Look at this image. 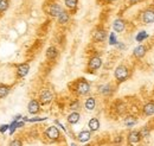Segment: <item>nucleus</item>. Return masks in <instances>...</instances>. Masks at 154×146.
I'll use <instances>...</instances> for the list:
<instances>
[{"label":"nucleus","instance_id":"obj_1","mask_svg":"<svg viewBox=\"0 0 154 146\" xmlns=\"http://www.w3.org/2000/svg\"><path fill=\"white\" fill-rule=\"evenodd\" d=\"M114 76L118 82H124L129 77V70L126 65H119L114 71Z\"/></svg>","mask_w":154,"mask_h":146},{"label":"nucleus","instance_id":"obj_2","mask_svg":"<svg viewBox=\"0 0 154 146\" xmlns=\"http://www.w3.org/2000/svg\"><path fill=\"white\" fill-rule=\"evenodd\" d=\"M75 92L78 95H86L90 92V84L84 79H80L75 83Z\"/></svg>","mask_w":154,"mask_h":146},{"label":"nucleus","instance_id":"obj_3","mask_svg":"<svg viewBox=\"0 0 154 146\" xmlns=\"http://www.w3.org/2000/svg\"><path fill=\"white\" fill-rule=\"evenodd\" d=\"M53 100V94L49 89H44L39 94V103L42 105H49Z\"/></svg>","mask_w":154,"mask_h":146},{"label":"nucleus","instance_id":"obj_4","mask_svg":"<svg viewBox=\"0 0 154 146\" xmlns=\"http://www.w3.org/2000/svg\"><path fill=\"white\" fill-rule=\"evenodd\" d=\"M101 65H102V60H101L99 56H94V57H91L90 60H89L88 69H89L90 71H95V70L100 69Z\"/></svg>","mask_w":154,"mask_h":146},{"label":"nucleus","instance_id":"obj_5","mask_svg":"<svg viewBox=\"0 0 154 146\" xmlns=\"http://www.w3.org/2000/svg\"><path fill=\"white\" fill-rule=\"evenodd\" d=\"M45 135L50 140H57L59 138V131L56 126H50V127L45 131Z\"/></svg>","mask_w":154,"mask_h":146},{"label":"nucleus","instance_id":"obj_6","mask_svg":"<svg viewBox=\"0 0 154 146\" xmlns=\"http://www.w3.org/2000/svg\"><path fill=\"white\" fill-rule=\"evenodd\" d=\"M105 38H107V32H105L104 29H102V27L96 29L93 35V39L95 42H103Z\"/></svg>","mask_w":154,"mask_h":146},{"label":"nucleus","instance_id":"obj_7","mask_svg":"<svg viewBox=\"0 0 154 146\" xmlns=\"http://www.w3.org/2000/svg\"><path fill=\"white\" fill-rule=\"evenodd\" d=\"M28 71H30V65L28 63H22V64H18L17 65V76L18 77H25Z\"/></svg>","mask_w":154,"mask_h":146},{"label":"nucleus","instance_id":"obj_8","mask_svg":"<svg viewBox=\"0 0 154 146\" xmlns=\"http://www.w3.org/2000/svg\"><path fill=\"white\" fill-rule=\"evenodd\" d=\"M142 22L145 24H152L154 23V10L148 8L142 14Z\"/></svg>","mask_w":154,"mask_h":146},{"label":"nucleus","instance_id":"obj_9","mask_svg":"<svg viewBox=\"0 0 154 146\" xmlns=\"http://www.w3.org/2000/svg\"><path fill=\"white\" fill-rule=\"evenodd\" d=\"M62 11H63V8H62V6L58 5V4H52V5H50V6H49V10H47L49 14L52 16V17H58V16L62 13Z\"/></svg>","mask_w":154,"mask_h":146},{"label":"nucleus","instance_id":"obj_10","mask_svg":"<svg viewBox=\"0 0 154 146\" xmlns=\"http://www.w3.org/2000/svg\"><path fill=\"white\" fill-rule=\"evenodd\" d=\"M27 109L31 114H37L38 112L41 111V103L39 101L37 100H31L28 102V106H27Z\"/></svg>","mask_w":154,"mask_h":146},{"label":"nucleus","instance_id":"obj_11","mask_svg":"<svg viewBox=\"0 0 154 146\" xmlns=\"http://www.w3.org/2000/svg\"><path fill=\"white\" fill-rule=\"evenodd\" d=\"M147 52V48L145 45H138L135 49L133 50V56L136 58H142Z\"/></svg>","mask_w":154,"mask_h":146},{"label":"nucleus","instance_id":"obj_12","mask_svg":"<svg viewBox=\"0 0 154 146\" xmlns=\"http://www.w3.org/2000/svg\"><path fill=\"white\" fill-rule=\"evenodd\" d=\"M140 140H141L140 132H138V131H132V132L128 134V143H129V144H138Z\"/></svg>","mask_w":154,"mask_h":146},{"label":"nucleus","instance_id":"obj_13","mask_svg":"<svg viewBox=\"0 0 154 146\" xmlns=\"http://www.w3.org/2000/svg\"><path fill=\"white\" fill-rule=\"evenodd\" d=\"M113 29L115 32H122L124 29H126V23L122 19H116L114 23H113Z\"/></svg>","mask_w":154,"mask_h":146},{"label":"nucleus","instance_id":"obj_14","mask_svg":"<svg viewBox=\"0 0 154 146\" xmlns=\"http://www.w3.org/2000/svg\"><path fill=\"white\" fill-rule=\"evenodd\" d=\"M142 111H143V114L147 115V116L153 115V114H154V101H149V102H147L145 106H143Z\"/></svg>","mask_w":154,"mask_h":146},{"label":"nucleus","instance_id":"obj_15","mask_svg":"<svg viewBox=\"0 0 154 146\" xmlns=\"http://www.w3.org/2000/svg\"><path fill=\"white\" fill-rule=\"evenodd\" d=\"M57 56H58V51H57V49L55 46L47 48V50H46V58L47 60H55Z\"/></svg>","mask_w":154,"mask_h":146},{"label":"nucleus","instance_id":"obj_16","mask_svg":"<svg viewBox=\"0 0 154 146\" xmlns=\"http://www.w3.org/2000/svg\"><path fill=\"white\" fill-rule=\"evenodd\" d=\"M90 138H91L90 131H82V132H80L78 137H77V139H78L81 143H86Z\"/></svg>","mask_w":154,"mask_h":146},{"label":"nucleus","instance_id":"obj_17","mask_svg":"<svg viewBox=\"0 0 154 146\" xmlns=\"http://www.w3.org/2000/svg\"><path fill=\"white\" fill-rule=\"evenodd\" d=\"M88 127L91 132H95V131H97L100 128V121L99 119H96V118H93L89 120V124H88Z\"/></svg>","mask_w":154,"mask_h":146},{"label":"nucleus","instance_id":"obj_18","mask_svg":"<svg viewBox=\"0 0 154 146\" xmlns=\"http://www.w3.org/2000/svg\"><path fill=\"white\" fill-rule=\"evenodd\" d=\"M58 18V23L59 24H66L69 22V19H70V14H69V12H66V11H62V13L57 17Z\"/></svg>","mask_w":154,"mask_h":146},{"label":"nucleus","instance_id":"obj_19","mask_svg":"<svg viewBox=\"0 0 154 146\" xmlns=\"http://www.w3.org/2000/svg\"><path fill=\"white\" fill-rule=\"evenodd\" d=\"M80 118H81V115L80 113H77V112H72L71 114H69L68 116V122L71 124V125H75L80 121Z\"/></svg>","mask_w":154,"mask_h":146},{"label":"nucleus","instance_id":"obj_20","mask_svg":"<svg viewBox=\"0 0 154 146\" xmlns=\"http://www.w3.org/2000/svg\"><path fill=\"white\" fill-rule=\"evenodd\" d=\"M96 106V101L94 97H88V99L85 100V103H84V107L86 108V111H93Z\"/></svg>","mask_w":154,"mask_h":146},{"label":"nucleus","instance_id":"obj_21","mask_svg":"<svg viewBox=\"0 0 154 146\" xmlns=\"http://www.w3.org/2000/svg\"><path fill=\"white\" fill-rule=\"evenodd\" d=\"M9 93V86L7 84H0V99L6 97Z\"/></svg>","mask_w":154,"mask_h":146},{"label":"nucleus","instance_id":"obj_22","mask_svg":"<svg viewBox=\"0 0 154 146\" xmlns=\"http://www.w3.org/2000/svg\"><path fill=\"white\" fill-rule=\"evenodd\" d=\"M64 4L68 8L75 10L77 7V4H78V0H64Z\"/></svg>","mask_w":154,"mask_h":146},{"label":"nucleus","instance_id":"obj_23","mask_svg":"<svg viewBox=\"0 0 154 146\" xmlns=\"http://www.w3.org/2000/svg\"><path fill=\"white\" fill-rule=\"evenodd\" d=\"M100 92L103 94V95H108L111 93V86L110 84H104V86H101L100 87Z\"/></svg>","mask_w":154,"mask_h":146},{"label":"nucleus","instance_id":"obj_24","mask_svg":"<svg viewBox=\"0 0 154 146\" xmlns=\"http://www.w3.org/2000/svg\"><path fill=\"white\" fill-rule=\"evenodd\" d=\"M136 124V119L134 118V116H128V118H126V120H124V125L127 126V127H132V126H134Z\"/></svg>","mask_w":154,"mask_h":146},{"label":"nucleus","instance_id":"obj_25","mask_svg":"<svg viewBox=\"0 0 154 146\" xmlns=\"http://www.w3.org/2000/svg\"><path fill=\"white\" fill-rule=\"evenodd\" d=\"M9 6V0H0V12H5Z\"/></svg>","mask_w":154,"mask_h":146},{"label":"nucleus","instance_id":"obj_26","mask_svg":"<svg viewBox=\"0 0 154 146\" xmlns=\"http://www.w3.org/2000/svg\"><path fill=\"white\" fill-rule=\"evenodd\" d=\"M147 37H148V33H147L146 31H141V32L136 36V41H138V42H142L143 39H146Z\"/></svg>","mask_w":154,"mask_h":146},{"label":"nucleus","instance_id":"obj_27","mask_svg":"<svg viewBox=\"0 0 154 146\" xmlns=\"http://www.w3.org/2000/svg\"><path fill=\"white\" fill-rule=\"evenodd\" d=\"M140 135H141V138H147L149 137V130L147 127H142V130L140 131Z\"/></svg>","mask_w":154,"mask_h":146},{"label":"nucleus","instance_id":"obj_28","mask_svg":"<svg viewBox=\"0 0 154 146\" xmlns=\"http://www.w3.org/2000/svg\"><path fill=\"white\" fill-rule=\"evenodd\" d=\"M116 43H118V39H116V37H115V33L111 32L110 36H109V44L110 45H115Z\"/></svg>","mask_w":154,"mask_h":146},{"label":"nucleus","instance_id":"obj_29","mask_svg":"<svg viewBox=\"0 0 154 146\" xmlns=\"http://www.w3.org/2000/svg\"><path fill=\"white\" fill-rule=\"evenodd\" d=\"M9 146H23V144H22V141L19 140V139H14V140L11 141Z\"/></svg>","mask_w":154,"mask_h":146},{"label":"nucleus","instance_id":"obj_30","mask_svg":"<svg viewBox=\"0 0 154 146\" xmlns=\"http://www.w3.org/2000/svg\"><path fill=\"white\" fill-rule=\"evenodd\" d=\"M16 128H17V121H13L11 125H9V133L13 134V132L16 131Z\"/></svg>","mask_w":154,"mask_h":146},{"label":"nucleus","instance_id":"obj_31","mask_svg":"<svg viewBox=\"0 0 154 146\" xmlns=\"http://www.w3.org/2000/svg\"><path fill=\"white\" fill-rule=\"evenodd\" d=\"M8 128H9V126H8V125H3V126H0V133H5Z\"/></svg>","mask_w":154,"mask_h":146},{"label":"nucleus","instance_id":"obj_32","mask_svg":"<svg viewBox=\"0 0 154 146\" xmlns=\"http://www.w3.org/2000/svg\"><path fill=\"white\" fill-rule=\"evenodd\" d=\"M46 118H36V119H24V120H26V121H43V120H45Z\"/></svg>","mask_w":154,"mask_h":146},{"label":"nucleus","instance_id":"obj_33","mask_svg":"<svg viewBox=\"0 0 154 146\" xmlns=\"http://www.w3.org/2000/svg\"><path fill=\"white\" fill-rule=\"evenodd\" d=\"M128 1H129L130 4H135V3H139L140 0H128Z\"/></svg>","mask_w":154,"mask_h":146},{"label":"nucleus","instance_id":"obj_34","mask_svg":"<svg viewBox=\"0 0 154 146\" xmlns=\"http://www.w3.org/2000/svg\"><path fill=\"white\" fill-rule=\"evenodd\" d=\"M105 1H108V3H111V1H114V0H105Z\"/></svg>","mask_w":154,"mask_h":146},{"label":"nucleus","instance_id":"obj_35","mask_svg":"<svg viewBox=\"0 0 154 146\" xmlns=\"http://www.w3.org/2000/svg\"><path fill=\"white\" fill-rule=\"evenodd\" d=\"M71 146H77V145L76 144H71Z\"/></svg>","mask_w":154,"mask_h":146},{"label":"nucleus","instance_id":"obj_36","mask_svg":"<svg viewBox=\"0 0 154 146\" xmlns=\"http://www.w3.org/2000/svg\"><path fill=\"white\" fill-rule=\"evenodd\" d=\"M84 146H91V145H84Z\"/></svg>","mask_w":154,"mask_h":146}]
</instances>
